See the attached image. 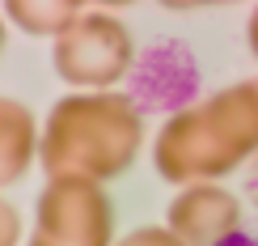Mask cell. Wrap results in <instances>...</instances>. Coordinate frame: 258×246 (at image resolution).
<instances>
[{
  "mask_svg": "<svg viewBox=\"0 0 258 246\" xmlns=\"http://www.w3.org/2000/svg\"><path fill=\"white\" fill-rule=\"evenodd\" d=\"M165 225L186 246H220L241 225V204L220 183H186L165 208Z\"/></svg>",
  "mask_w": 258,
  "mask_h": 246,
  "instance_id": "cell-5",
  "label": "cell"
},
{
  "mask_svg": "<svg viewBox=\"0 0 258 246\" xmlns=\"http://www.w3.org/2000/svg\"><path fill=\"white\" fill-rule=\"evenodd\" d=\"M89 0H0V13L30 38H59Z\"/></svg>",
  "mask_w": 258,
  "mask_h": 246,
  "instance_id": "cell-7",
  "label": "cell"
},
{
  "mask_svg": "<svg viewBox=\"0 0 258 246\" xmlns=\"http://www.w3.org/2000/svg\"><path fill=\"white\" fill-rule=\"evenodd\" d=\"M38 144L42 123L34 119V111L21 98L0 93V191L30 174V166L38 162Z\"/></svg>",
  "mask_w": 258,
  "mask_h": 246,
  "instance_id": "cell-6",
  "label": "cell"
},
{
  "mask_svg": "<svg viewBox=\"0 0 258 246\" xmlns=\"http://www.w3.org/2000/svg\"><path fill=\"white\" fill-rule=\"evenodd\" d=\"M258 157V77L208 93L161 123L153 166L165 183H220Z\"/></svg>",
  "mask_w": 258,
  "mask_h": 246,
  "instance_id": "cell-1",
  "label": "cell"
},
{
  "mask_svg": "<svg viewBox=\"0 0 258 246\" xmlns=\"http://www.w3.org/2000/svg\"><path fill=\"white\" fill-rule=\"evenodd\" d=\"M245 38H250V51L258 56V5H254V13H250V21H245Z\"/></svg>",
  "mask_w": 258,
  "mask_h": 246,
  "instance_id": "cell-12",
  "label": "cell"
},
{
  "mask_svg": "<svg viewBox=\"0 0 258 246\" xmlns=\"http://www.w3.org/2000/svg\"><path fill=\"white\" fill-rule=\"evenodd\" d=\"M144 144V111L123 89H77L47 111L42 119L38 166L47 178L77 174L110 183L132 170Z\"/></svg>",
  "mask_w": 258,
  "mask_h": 246,
  "instance_id": "cell-2",
  "label": "cell"
},
{
  "mask_svg": "<svg viewBox=\"0 0 258 246\" xmlns=\"http://www.w3.org/2000/svg\"><path fill=\"white\" fill-rule=\"evenodd\" d=\"M30 246H114V208L102 183L77 174L47 178L34 204Z\"/></svg>",
  "mask_w": 258,
  "mask_h": 246,
  "instance_id": "cell-4",
  "label": "cell"
},
{
  "mask_svg": "<svg viewBox=\"0 0 258 246\" xmlns=\"http://www.w3.org/2000/svg\"><path fill=\"white\" fill-rule=\"evenodd\" d=\"M114 246H186V242H182L169 225H140V229H132L123 242H114Z\"/></svg>",
  "mask_w": 258,
  "mask_h": 246,
  "instance_id": "cell-8",
  "label": "cell"
},
{
  "mask_svg": "<svg viewBox=\"0 0 258 246\" xmlns=\"http://www.w3.org/2000/svg\"><path fill=\"white\" fill-rule=\"evenodd\" d=\"M161 9H174V13H186V9H199V5H208V0H157Z\"/></svg>",
  "mask_w": 258,
  "mask_h": 246,
  "instance_id": "cell-11",
  "label": "cell"
},
{
  "mask_svg": "<svg viewBox=\"0 0 258 246\" xmlns=\"http://www.w3.org/2000/svg\"><path fill=\"white\" fill-rule=\"evenodd\" d=\"M93 9H127V5H136V0H89Z\"/></svg>",
  "mask_w": 258,
  "mask_h": 246,
  "instance_id": "cell-13",
  "label": "cell"
},
{
  "mask_svg": "<svg viewBox=\"0 0 258 246\" xmlns=\"http://www.w3.org/2000/svg\"><path fill=\"white\" fill-rule=\"evenodd\" d=\"M0 246H21V212L0 195Z\"/></svg>",
  "mask_w": 258,
  "mask_h": 246,
  "instance_id": "cell-9",
  "label": "cell"
},
{
  "mask_svg": "<svg viewBox=\"0 0 258 246\" xmlns=\"http://www.w3.org/2000/svg\"><path fill=\"white\" fill-rule=\"evenodd\" d=\"M208 5H241V0H208Z\"/></svg>",
  "mask_w": 258,
  "mask_h": 246,
  "instance_id": "cell-15",
  "label": "cell"
},
{
  "mask_svg": "<svg viewBox=\"0 0 258 246\" xmlns=\"http://www.w3.org/2000/svg\"><path fill=\"white\" fill-rule=\"evenodd\" d=\"M5 26L9 21H5V13H0V51H5Z\"/></svg>",
  "mask_w": 258,
  "mask_h": 246,
  "instance_id": "cell-14",
  "label": "cell"
},
{
  "mask_svg": "<svg viewBox=\"0 0 258 246\" xmlns=\"http://www.w3.org/2000/svg\"><path fill=\"white\" fill-rule=\"evenodd\" d=\"M245 195L258 208V157H250V166H245Z\"/></svg>",
  "mask_w": 258,
  "mask_h": 246,
  "instance_id": "cell-10",
  "label": "cell"
},
{
  "mask_svg": "<svg viewBox=\"0 0 258 246\" xmlns=\"http://www.w3.org/2000/svg\"><path fill=\"white\" fill-rule=\"evenodd\" d=\"M136 64V42L110 9L85 13L51 38V68L68 89H114Z\"/></svg>",
  "mask_w": 258,
  "mask_h": 246,
  "instance_id": "cell-3",
  "label": "cell"
}]
</instances>
